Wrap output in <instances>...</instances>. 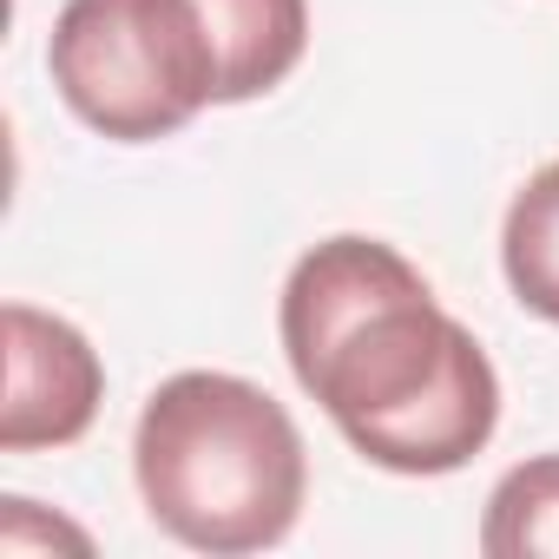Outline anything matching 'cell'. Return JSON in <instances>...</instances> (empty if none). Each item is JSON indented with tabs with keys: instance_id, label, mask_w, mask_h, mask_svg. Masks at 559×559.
<instances>
[{
	"instance_id": "6da1fadb",
	"label": "cell",
	"mask_w": 559,
	"mask_h": 559,
	"mask_svg": "<svg viewBox=\"0 0 559 559\" xmlns=\"http://www.w3.org/2000/svg\"><path fill=\"white\" fill-rule=\"evenodd\" d=\"M284 356L343 441L389 474H454L500 428V376L474 330L382 237H330L284 284Z\"/></svg>"
},
{
	"instance_id": "7a4b0ae2",
	"label": "cell",
	"mask_w": 559,
	"mask_h": 559,
	"mask_svg": "<svg viewBox=\"0 0 559 559\" xmlns=\"http://www.w3.org/2000/svg\"><path fill=\"white\" fill-rule=\"evenodd\" d=\"M132 474L145 513L191 552H263L276 546L310 487L304 435L270 389L185 369L158 382L132 435Z\"/></svg>"
},
{
	"instance_id": "3957f363",
	"label": "cell",
	"mask_w": 559,
	"mask_h": 559,
	"mask_svg": "<svg viewBox=\"0 0 559 559\" xmlns=\"http://www.w3.org/2000/svg\"><path fill=\"white\" fill-rule=\"evenodd\" d=\"M47 67L73 119L119 145L171 139L217 106V47L198 0H67Z\"/></svg>"
},
{
	"instance_id": "277c9868",
	"label": "cell",
	"mask_w": 559,
	"mask_h": 559,
	"mask_svg": "<svg viewBox=\"0 0 559 559\" xmlns=\"http://www.w3.org/2000/svg\"><path fill=\"white\" fill-rule=\"evenodd\" d=\"M0 330H8L0 448L34 454V448L80 441L93 428V415H99V395H106V369H99L93 343L67 317H47L34 304H8L0 310Z\"/></svg>"
},
{
	"instance_id": "5b68a950",
	"label": "cell",
	"mask_w": 559,
	"mask_h": 559,
	"mask_svg": "<svg viewBox=\"0 0 559 559\" xmlns=\"http://www.w3.org/2000/svg\"><path fill=\"white\" fill-rule=\"evenodd\" d=\"M217 47V106L284 86L310 47V0H198Z\"/></svg>"
},
{
	"instance_id": "8992f818",
	"label": "cell",
	"mask_w": 559,
	"mask_h": 559,
	"mask_svg": "<svg viewBox=\"0 0 559 559\" xmlns=\"http://www.w3.org/2000/svg\"><path fill=\"white\" fill-rule=\"evenodd\" d=\"M500 263L513 297L559 330V158L539 165L500 224Z\"/></svg>"
},
{
	"instance_id": "52a82bcc",
	"label": "cell",
	"mask_w": 559,
	"mask_h": 559,
	"mask_svg": "<svg viewBox=\"0 0 559 559\" xmlns=\"http://www.w3.org/2000/svg\"><path fill=\"white\" fill-rule=\"evenodd\" d=\"M480 552L487 559H559V454H539L500 474V487L487 493Z\"/></svg>"
},
{
	"instance_id": "ba28073f",
	"label": "cell",
	"mask_w": 559,
	"mask_h": 559,
	"mask_svg": "<svg viewBox=\"0 0 559 559\" xmlns=\"http://www.w3.org/2000/svg\"><path fill=\"white\" fill-rule=\"evenodd\" d=\"M53 539H73L80 552H86V533L80 526H67V520H34V500H8V520H0V552H27V546H53Z\"/></svg>"
}]
</instances>
